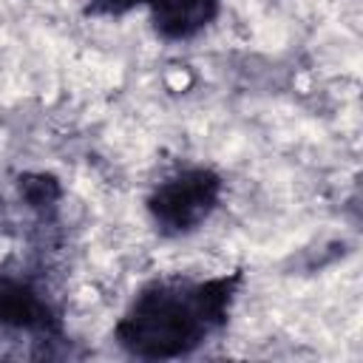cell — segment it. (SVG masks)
<instances>
[{
	"mask_svg": "<svg viewBox=\"0 0 363 363\" xmlns=\"http://www.w3.org/2000/svg\"><path fill=\"white\" fill-rule=\"evenodd\" d=\"M218 199V182L207 170H187L170 182H164L150 207L162 227L167 230H190L196 227L216 204Z\"/></svg>",
	"mask_w": 363,
	"mask_h": 363,
	"instance_id": "7a4b0ae2",
	"label": "cell"
},
{
	"mask_svg": "<svg viewBox=\"0 0 363 363\" xmlns=\"http://www.w3.org/2000/svg\"><path fill=\"white\" fill-rule=\"evenodd\" d=\"M145 3H150L156 26L167 37H190L216 14V0H145Z\"/></svg>",
	"mask_w": 363,
	"mask_h": 363,
	"instance_id": "3957f363",
	"label": "cell"
},
{
	"mask_svg": "<svg viewBox=\"0 0 363 363\" xmlns=\"http://www.w3.org/2000/svg\"><path fill=\"white\" fill-rule=\"evenodd\" d=\"M99 6H105L108 11H125V9H130L133 3H145V0H96Z\"/></svg>",
	"mask_w": 363,
	"mask_h": 363,
	"instance_id": "5b68a950",
	"label": "cell"
},
{
	"mask_svg": "<svg viewBox=\"0 0 363 363\" xmlns=\"http://www.w3.org/2000/svg\"><path fill=\"white\" fill-rule=\"evenodd\" d=\"M0 323L20 326V329H45L48 326V306L40 295L20 284V281H0Z\"/></svg>",
	"mask_w": 363,
	"mask_h": 363,
	"instance_id": "277c9868",
	"label": "cell"
},
{
	"mask_svg": "<svg viewBox=\"0 0 363 363\" xmlns=\"http://www.w3.org/2000/svg\"><path fill=\"white\" fill-rule=\"evenodd\" d=\"M230 301L227 281L201 286H153L128 312L119 337L142 357H176L199 343L210 323L221 320Z\"/></svg>",
	"mask_w": 363,
	"mask_h": 363,
	"instance_id": "6da1fadb",
	"label": "cell"
}]
</instances>
